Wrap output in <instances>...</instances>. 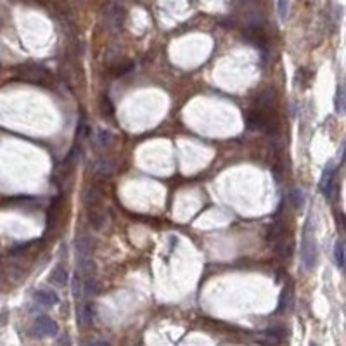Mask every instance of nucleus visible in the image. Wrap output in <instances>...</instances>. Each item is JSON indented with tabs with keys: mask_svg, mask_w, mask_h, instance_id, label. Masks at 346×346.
Masks as SVG:
<instances>
[{
	"mask_svg": "<svg viewBox=\"0 0 346 346\" xmlns=\"http://www.w3.org/2000/svg\"><path fill=\"white\" fill-rule=\"evenodd\" d=\"M75 249H76V262H78V266H80L83 272H92L94 270V265H92V251H94V243H92L90 237L87 236H80L75 243Z\"/></svg>",
	"mask_w": 346,
	"mask_h": 346,
	"instance_id": "f257e3e1",
	"label": "nucleus"
},
{
	"mask_svg": "<svg viewBox=\"0 0 346 346\" xmlns=\"http://www.w3.org/2000/svg\"><path fill=\"white\" fill-rule=\"evenodd\" d=\"M301 258H303V266L306 270H313L317 263V246L312 236V224H306L303 230V249H301Z\"/></svg>",
	"mask_w": 346,
	"mask_h": 346,
	"instance_id": "f03ea898",
	"label": "nucleus"
},
{
	"mask_svg": "<svg viewBox=\"0 0 346 346\" xmlns=\"http://www.w3.org/2000/svg\"><path fill=\"white\" fill-rule=\"evenodd\" d=\"M57 332H59L57 324L47 315L37 317L31 326V334L35 338H52V336H57Z\"/></svg>",
	"mask_w": 346,
	"mask_h": 346,
	"instance_id": "7ed1b4c3",
	"label": "nucleus"
},
{
	"mask_svg": "<svg viewBox=\"0 0 346 346\" xmlns=\"http://www.w3.org/2000/svg\"><path fill=\"white\" fill-rule=\"evenodd\" d=\"M244 37H246L247 42H251L253 45L260 47V49H266V37L260 26H249L244 31Z\"/></svg>",
	"mask_w": 346,
	"mask_h": 346,
	"instance_id": "20e7f679",
	"label": "nucleus"
},
{
	"mask_svg": "<svg viewBox=\"0 0 346 346\" xmlns=\"http://www.w3.org/2000/svg\"><path fill=\"white\" fill-rule=\"evenodd\" d=\"M33 300L37 301L38 305H43V306H54V305L59 303V296L52 291H45V289H38L33 293Z\"/></svg>",
	"mask_w": 346,
	"mask_h": 346,
	"instance_id": "39448f33",
	"label": "nucleus"
},
{
	"mask_svg": "<svg viewBox=\"0 0 346 346\" xmlns=\"http://www.w3.org/2000/svg\"><path fill=\"white\" fill-rule=\"evenodd\" d=\"M275 99H277V94H275L274 88H266V90H263L262 94L258 95L256 106L262 111H268L275 104Z\"/></svg>",
	"mask_w": 346,
	"mask_h": 346,
	"instance_id": "423d86ee",
	"label": "nucleus"
},
{
	"mask_svg": "<svg viewBox=\"0 0 346 346\" xmlns=\"http://www.w3.org/2000/svg\"><path fill=\"white\" fill-rule=\"evenodd\" d=\"M23 75L28 81H35V83H40L43 80H49V73H47L45 68H40V66H31V68L23 69Z\"/></svg>",
	"mask_w": 346,
	"mask_h": 346,
	"instance_id": "0eeeda50",
	"label": "nucleus"
},
{
	"mask_svg": "<svg viewBox=\"0 0 346 346\" xmlns=\"http://www.w3.org/2000/svg\"><path fill=\"white\" fill-rule=\"evenodd\" d=\"M332 185H334V168L329 166L327 170L324 171L322 180H320V189L324 190L326 198H331V194H332Z\"/></svg>",
	"mask_w": 346,
	"mask_h": 346,
	"instance_id": "6e6552de",
	"label": "nucleus"
},
{
	"mask_svg": "<svg viewBox=\"0 0 346 346\" xmlns=\"http://www.w3.org/2000/svg\"><path fill=\"white\" fill-rule=\"evenodd\" d=\"M50 284L57 285V287H62V285L68 284V272L62 265H57L52 272H50V277H49Z\"/></svg>",
	"mask_w": 346,
	"mask_h": 346,
	"instance_id": "1a4fd4ad",
	"label": "nucleus"
},
{
	"mask_svg": "<svg viewBox=\"0 0 346 346\" xmlns=\"http://www.w3.org/2000/svg\"><path fill=\"white\" fill-rule=\"evenodd\" d=\"M92 320H94V312H92L90 306H88V305L78 306V322H80V326L88 327L92 324Z\"/></svg>",
	"mask_w": 346,
	"mask_h": 346,
	"instance_id": "9d476101",
	"label": "nucleus"
},
{
	"mask_svg": "<svg viewBox=\"0 0 346 346\" xmlns=\"http://www.w3.org/2000/svg\"><path fill=\"white\" fill-rule=\"evenodd\" d=\"M94 171L99 175H111L114 171V163L109 160H97L94 163Z\"/></svg>",
	"mask_w": 346,
	"mask_h": 346,
	"instance_id": "9b49d317",
	"label": "nucleus"
},
{
	"mask_svg": "<svg viewBox=\"0 0 346 346\" xmlns=\"http://www.w3.org/2000/svg\"><path fill=\"white\" fill-rule=\"evenodd\" d=\"M88 220H90L92 227L97 228V230H99V228H102L104 224H106V217H104V213H101L97 208L90 209V211H88Z\"/></svg>",
	"mask_w": 346,
	"mask_h": 346,
	"instance_id": "f8f14e48",
	"label": "nucleus"
},
{
	"mask_svg": "<svg viewBox=\"0 0 346 346\" xmlns=\"http://www.w3.org/2000/svg\"><path fill=\"white\" fill-rule=\"evenodd\" d=\"M83 293L87 294V296L97 294V281H95V277L92 275V272L83 279Z\"/></svg>",
	"mask_w": 346,
	"mask_h": 346,
	"instance_id": "ddd939ff",
	"label": "nucleus"
},
{
	"mask_svg": "<svg viewBox=\"0 0 346 346\" xmlns=\"http://www.w3.org/2000/svg\"><path fill=\"white\" fill-rule=\"evenodd\" d=\"M291 203H293V206L296 209H301L305 206V194L301 189H294L293 192H291Z\"/></svg>",
	"mask_w": 346,
	"mask_h": 346,
	"instance_id": "4468645a",
	"label": "nucleus"
},
{
	"mask_svg": "<svg viewBox=\"0 0 346 346\" xmlns=\"http://www.w3.org/2000/svg\"><path fill=\"white\" fill-rule=\"evenodd\" d=\"M111 142H113V133L107 132V130H99V132H97V144L106 147Z\"/></svg>",
	"mask_w": 346,
	"mask_h": 346,
	"instance_id": "2eb2a0df",
	"label": "nucleus"
},
{
	"mask_svg": "<svg viewBox=\"0 0 346 346\" xmlns=\"http://www.w3.org/2000/svg\"><path fill=\"white\" fill-rule=\"evenodd\" d=\"M334 256H336V262H338V266L343 268V266H345V244H343V241H339V243L336 244Z\"/></svg>",
	"mask_w": 346,
	"mask_h": 346,
	"instance_id": "dca6fc26",
	"label": "nucleus"
},
{
	"mask_svg": "<svg viewBox=\"0 0 346 346\" xmlns=\"http://www.w3.org/2000/svg\"><path fill=\"white\" fill-rule=\"evenodd\" d=\"M81 291H83V279L76 272V274L73 275V294H75V296H80Z\"/></svg>",
	"mask_w": 346,
	"mask_h": 346,
	"instance_id": "f3484780",
	"label": "nucleus"
},
{
	"mask_svg": "<svg viewBox=\"0 0 346 346\" xmlns=\"http://www.w3.org/2000/svg\"><path fill=\"white\" fill-rule=\"evenodd\" d=\"M287 303H289V287H284L281 294V300H279V308H277V313H282L285 308H287Z\"/></svg>",
	"mask_w": 346,
	"mask_h": 346,
	"instance_id": "a211bd4d",
	"label": "nucleus"
},
{
	"mask_svg": "<svg viewBox=\"0 0 346 346\" xmlns=\"http://www.w3.org/2000/svg\"><path fill=\"white\" fill-rule=\"evenodd\" d=\"M277 12H279V16H281L282 21L287 18V14H289V4H287V0H279Z\"/></svg>",
	"mask_w": 346,
	"mask_h": 346,
	"instance_id": "6ab92c4d",
	"label": "nucleus"
},
{
	"mask_svg": "<svg viewBox=\"0 0 346 346\" xmlns=\"http://www.w3.org/2000/svg\"><path fill=\"white\" fill-rule=\"evenodd\" d=\"M111 18H113L114 30H116V31L122 30V26H123V14H122V11H120V9H116V11L111 14Z\"/></svg>",
	"mask_w": 346,
	"mask_h": 346,
	"instance_id": "aec40b11",
	"label": "nucleus"
},
{
	"mask_svg": "<svg viewBox=\"0 0 346 346\" xmlns=\"http://www.w3.org/2000/svg\"><path fill=\"white\" fill-rule=\"evenodd\" d=\"M102 113L106 114V116H113L114 114V106H113V102H111V99L107 97V95H104L102 97Z\"/></svg>",
	"mask_w": 346,
	"mask_h": 346,
	"instance_id": "412c9836",
	"label": "nucleus"
},
{
	"mask_svg": "<svg viewBox=\"0 0 346 346\" xmlns=\"http://www.w3.org/2000/svg\"><path fill=\"white\" fill-rule=\"evenodd\" d=\"M266 336H270V338H275V339H281L282 336H285V329L284 327H270V329H266Z\"/></svg>",
	"mask_w": 346,
	"mask_h": 346,
	"instance_id": "4be33fe9",
	"label": "nucleus"
},
{
	"mask_svg": "<svg viewBox=\"0 0 346 346\" xmlns=\"http://www.w3.org/2000/svg\"><path fill=\"white\" fill-rule=\"evenodd\" d=\"M133 69V62H125V64H122L118 68V71H116V75L122 76V75H126V73H130Z\"/></svg>",
	"mask_w": 346,
	"mask_h": 346,
	"instance_id": "5701e85b",
	"label": "nucleus"
},
{
	"mask_svg": "<svg viewBox=\"0 0 346 346\" xmlns=\"http://www.w3.org/2000/svg\"><path fill=\"white\" fill-rule=\"evenodd\" d=\"M81 133H83V135H87V133H88V125H87V122H85V120H80V123H78V132H76V135L80 137Z\"/></svg>",
	"mask_w": 346,
	"mask_h": 346,
	"instance_id": "b1692460",
	"label": "nucleus"
},
{
	"mask_svg": "<svg viewBox=\"0 0 346 346\" xmlns=\"http://www.w3.org/2000/svg\"><path fill=\"white\" fill-rule=\"evenodd\" d=\"M343 88L341 87H339L338 88V111H339V113H343Z\"/></svg>",
	"mask_w": 346,
	"mask_h": 346,
	"instance_id": "393cba45",
	"label": "nucleus"
}]
</instances>
